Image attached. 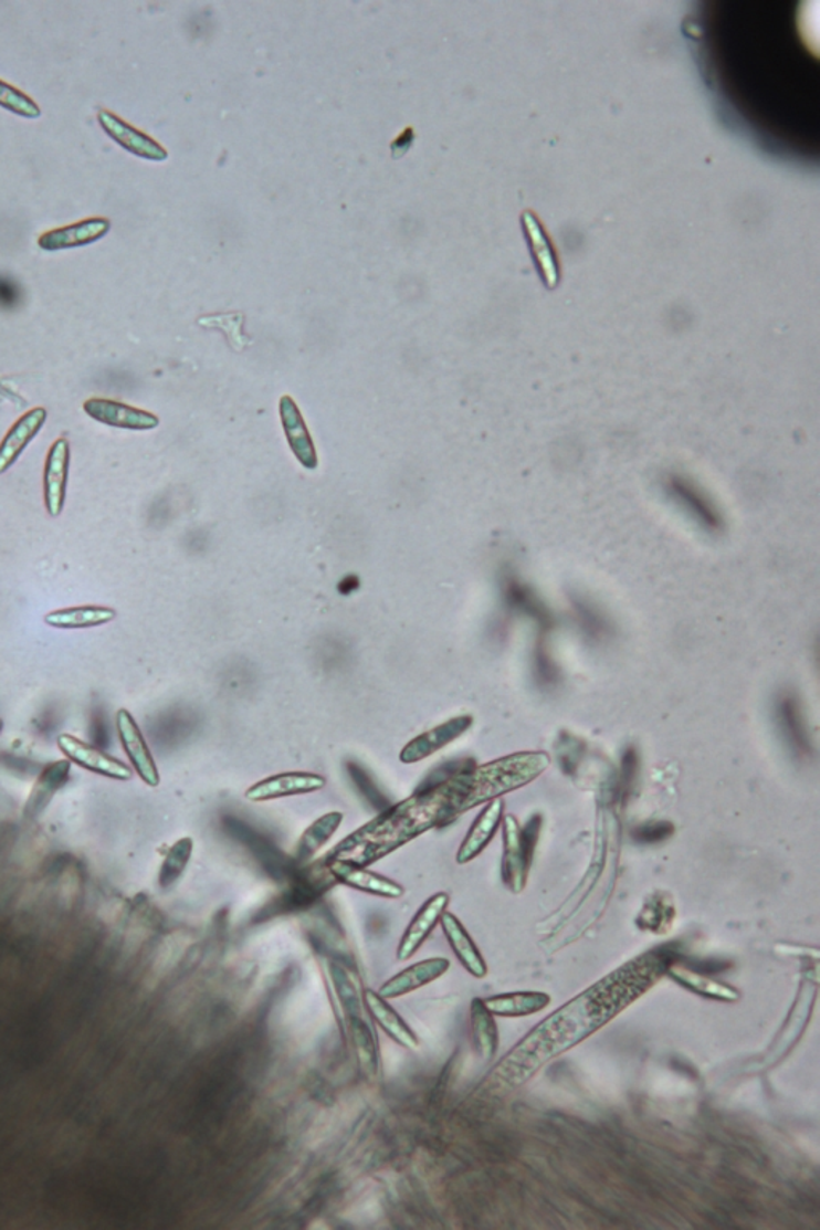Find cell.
Returning <instances> with one entry per match:
<instances>
[{"mask_svg": "<svg viewBox=\"0 0 820 1230\" xmlns=\"http://www.w3.org/2000/svg\"><path fill=\"white\" fill-rule=\"evenodd\" d=\"M449 968H451V961L448 958L438 957L416 963V965L402 969L393 978L388 979L380 987L379 994L387 1000L404 997V995L416 992L417 989H422L428 984L442 978L449 971Z\"/></svg>", "mask_w": 820, "mask_h": 1230, "instance_id": "cell-12", "label": "cell"}, {"mask_svg": "<svg viewBox=\"0 0 820 1230\" xmlns=\"http://www.w3.org/2000/svg\"><path fill=\"white\" fill-rule=\"evenodd\" d=\"M70 441L59 438L50 448L44 469L45 508L52 518L62 515L70 473Z\"/></svg>", "mask_w": 820, "mask_h": 1230, "instance_id": "cell-10", "label": "cell"}, {"mask_svg": "<svg viewBox=\"0 0 820 1230\" xmlns=\"http://www.w3.org/2000/svg\"><path fill=\"white\" fill-rule=\"evenodd\" d=\"M348 772L351 779L355 780V786L358 787L362 797L366 798L367 803L372 806L376 811L381 812L390 808L391 805L388 798L381 793L377 784L370 779L369 774L364 771L361 766L356 765V763H349Z\"/></svg>", "mask_w": 820, "mask_h": 1230, "instance_id": "cell-32", "label": "cell"}, {"mask_svg": "<svg viewBox=\"0 0 820 1230\" xmlns=\"http://www.w3.org/2000/svg\"><path fill=\"white\" fill-rule=\"evenodd\" d=\"M111 221L108 219H87L70 227L55 228L39 238V248L44 251L56 252L63 249L82 248L92 244L108 233Z\"/></svg>", "mask_w": 820, "mask_h": 1230, "instance_id": "cell-15", "label": "cell"}, {"mask_svg": "<svg viewBox=\"0 0 820 1230\" xmlns=\"http://www.w3.org/2000/svg\"><path fill=\"white\" fill-rule=\"evenodd\" d=\"M547 765V755L523 754L498 759L481 768L466 766L455 777L459 814L506 791L518 789L544 771Z\"/></svg>", "mask_w": 820, "mask_h": 1230, "instance_id": "cell-2", "label": "cell"}, {"mask_svg": "<svg viewBox=\"0 0 820 1230\" xmlns=\"http://www.w3.org/2000/svg\"><path fill=\"white\" fill-rule=\"evenodd\" d=\"M281 420L285 437H287L288 445L298 462L305 466L306 470L317 469V454L315 442L309 437L308 428H306L305 420L298 406L295 404L291 396H283L280 402Z\"/></svg>", "mask_w": 820, "mask_h": 1230, "instance_id": "cell-17", "label": "cell"}, {"mask_svg": "<svg viewBox=\"0 0 820 1230\" xmlns=\"http://www.w3.org/2000/svg\"><path fill=\"white\" fill-rule=\"evenodd\" d=\"M523 224L530 242V249H533L534 259H536L537 269L540 270L545 284L548 287H555L559 281L558 265H556L555 253H553L547 234L544 233L540 223L533 213H524Z\"/></svg>", "mask_w": 820, "mask_h": 1230, "instance_id": "cell-26", "label": "cell"}, {"mask_svg": "<svg viewBox=\"0 0 820 1230\" xmlns=\"http://www.w3.org/2000/svg\"><path fill=\"white\" fill-rule=\"evenodd\" d=\"M56 744H59L64 757L74 765L81 766L85 771L98 774V776L108 777V779L120 780V782H126L134 776L126 763L103 754L98 748L85 744V742L71 736V734H62Z\"/></svg>", "mask_w": 820, "mask_h": 1230, "instance_id": "cell-3", "label": "cell"}, {"mask_svg": "<svg viewBox=\"0 0 820 1230\" xmlns=\"http://www.w3.org/2000/svg\"><path fill=\"white\" fill-rule=\"evenodd\" d=\"M327 870H329L335 882L361 891V893L370 894V896L399 900L406 893L404 887L396 883L395 880L379 875V873L361 868V865L351 864V862L327 859Z\"/></svg>", "mask_w": 820, "mask_h": 1230, "instance_id": "cell-5", "label": "cell"}, {"mask_svg": "<svg viewBox=\"0 0 820 1230\" xmlns=\"http://www.w3.org/2000/svg\"><path fill=\"white\" fill-rule=\"evenodd\" d=\"M326 779L317 774L287 772L266 777L245 791V798L255 803L277 800V798L297 797V795L315 793L326 787Z\"/></svg>", "mask_w": 820, "mask_h": 1230, "instance_id": "cell-9", "label": "cell"}, {"mask_svg": "<svg viewBox=\"0 0 820 1230\" xmlns=\"http://www.w3.org/2000/svg\"><path fill=\"white\" fill-rule=\"evenodd\" d=\"M673 833V826L669 822H652L633 830V838L638 843H659Z\"/></svg>", "mask_w": 820, "mask_h": 1230, "instance_id": "cell-33", "label": "cell"}, {"mask_svg": "<svg viewBox=\"0 0 820 1230\" xmlns=\"http://www.w3.org/2000/svg\"><path fill=\"white\" fill-rule=\"evenodd\" d=\"M502 801L495 800L484 808V811L474 820L469 835L463 840L458 852L459 864H466L484 851L495 835V830L501 826Z\"/></svg>", "mask_w": 820, "mask_h": 1230, "instance_id": "cell-22", "label": "cell"}, {"mask_svg": "<svg viewBox=\"0 0 820 1230\" xmlns=\"http://www.w3.org/2000/svg\"><path fill=\"white\" fill-rule=\"evenodd\" d=\"M669 976L675 980L676 984L683 986L684 989L701 995V997L719 1001H737L740 998V994L737 992L734 987L719 982V980L708 978V976L698 975V973L686 968V966H670Z\"/></svg>", "mask_w": 820, "mask_h": 1230, "instance_id": "cell-25", "label": "cell"}, {"mask_svg": "<svg viewBox=\"0 0 820 1230\" xmlns=\"http://www.w3.org/2000/svg\"><path fill=\"white\" fill-rule=\"evenodd\" d=\"M777 726L797 758L811 757V742L801 716L800 705L791 694H782L776 704Z\"/></svg>", "mask_w": 820, "mask_h": 1230, "instance_id": "cell-18", "label": "cell"}, {"mask_svg": "<svg viewBox=\"0 0 820 1230\" xmlns=\"http://www.w3.org/2000/svg\"><path fill=\"white\" fill-rule=\"evenodd\" d=\"M448 905L449 894L438 893L417 911L412 922L409 923L408 929L404 931L401 940H399L396 960L408 961L422 948L430 934L440 923L441 916L448 911Z\"/></svg>", "mask_w": 820, "mask_h": 1230, "instance_id": "cell-8", "label": "cell"}, {"mask_svg": "<svg viewBox=\"0 0 820 1230\" xmlns=\"http://www.w3.org/2000/svg\"><path fill=\"white\" fill-rule=\"evenodd\" d=\"M48 416V410L44 408H34L21 416L17 423H13L9 433L0 442V474L12 469L13 463L20 459L28 444L38 437L39 431L45 425Z\"/></svg>", "mask_w": 820, "mask_h": 1230, "instance_id": "cell-14", "label": "cell"}, {"mask_svg": "<svg viewBox=\"0 0 820 1230\" xmlns=\"http://www.w3.org/2000/svg\"><path fill=\"white\" fill-rule=\"evenodd\" d=\"M84 412L95 422L123 430L148 431L159 427V419L155 413L113 399H88L84 402Z\"/></svg>", "mask_w": 820, "mask_h": 1230, "instance_id": "cell-7", "label": "cell"}, {"mask_svg": "<svg viewBox=\"0 0 820 1230\" xmlns=\"http://www.w3.org/2000/svg\"><path fill=\"white\" fill-rule=\"evenodd\" d=\"M116 727L117 736H119L124 751H126L128 759H130L132 768L137 771L146 786L158 787L160 782L158 766H156L155 758H153L148 744H146L145 737H143L140 727H138L134 716L127 711H124V708L117 712Z\"/></svg>", "mask_w": 820, "mask_h": 1230, "instance_id": "cell-6", "label": "cell"}, {"mask_svg": "<svg viewBox=\"0 0 820 1230\" xmlns=\"http://www.w3.org/2000/svg\"><path fill=\"white\" fill-rule=\"evenodd\" d=\"M470 1021H472L473 1041L477 1053L481 1054L484 1061H491V1059L495 1056V1053H497L498 1032L497 1026H495L494 1022V1016L487 1011L481 998H474L472 1001Z\"/></svg>", "mask_w": 820, "mask_h": 1230, "instance_id": "cell-27", "label": "cell"}, {"mask_svg": "<svg viewBox=\"0 0 820 1230\" xmlns=\"http://www.w3.org/2000/svg\"><path fill=\"white\" fill-rule=\"evenodd\" d=\"M98 123L103 130L113 138L117 145L123 146L132 155L138 158L162 160L167 158V153L151 138L146 137L140 130L124 123L116 114L103 109L98 113Z\"/></svg>", "mask_w": 820, "mask_h": 1230, "instance_id": "cell-16", "label": "cell"}, {"mask_svg": "<svg viewBox=\"0 0 820 1230\" xmlns=\"http://www.w3.org/2000/svg\"><path fill=\"white\" fill-rule=\"evenodd\" d=\"M345 1015H347L345 1019H347L353 1048H355L359 1065L369 1079H374L379 1071V1048H377L372 1027L364 1016V1007L345 1012Z\"/></svg>", "mask_w": 820, "mask_h": 1230, "instance_id": "cell-20", "label": "cell"}, {"mask_svg": "<svg viewBox=\"0 0 820 1230\" xmlns=\"http://www.w3.org/2000/svg\"><path fill=\"white\" fill-rule=\"evenodd\" d=\"M472 725V716H458V718L449 719L444 725L433 727V729L427 730V733L420 734L416 739L410 740L399 754V759L404 765L423 761V759L448 747L451 742L458 740Z\"/></svg>", "mask_w": 820, "mask_h": 1230, "instance_id": "cell-11", "label": "cell"}, {"mask_svg": "<svg viewBox=\"0 0 820 1230\" xmlns=\"http://www.w3.org/2000/svg\"><path fill=\"white\" fill-rule=\"evenodd\" d=\"M362 998L364 1007L367 1008L380 1029L387 1033L388 1039L393 1040L396 1044L409 1051H416L420 1047L419 1037L410 1029L408 1022L396 1012L395 1008L388 1003L387 998L381 997L379 992L372 989L364 990Z\"/></svg>", "mask_w": 820, "mask_h": 1230, "instance_id": "cell-13", "label": "cell"}, {"mask_svg": "<svg viewBox=\"0 0 820 1230\" xmlns=\"http://www.w3.org/2000/svg\"><path fill=\"white\" fill-rule=\"evenodd\" d=\"M0 106L27 119H38L41 116V108L35 105L34 99L3 81H0Z\"/></svg>", "mask_w": 820, "mask_h": 1230, "instance_id": "cell-31", "label": "cell"}, {"mask_svg": "<svg viewBox=\"0 0 820 1230\" xmlns=\"http://www.w3.org/2000/svg\"><path fill=\"white\" fill-rule=\"evenodd\" d=\"M70 772L71 763L66 759H60V761L45 766L44 771L41 772L34 787H32L30 798L24 806V814L30 819L41 816V812L48 808L52 798L55 797L56 791L66 786Z\"/></svg>", "mask_w": 820, "mask_h": 1230, "instance_id": "cell-21", "label": "cell"}, {"mask_svg": "<svg viewBox=\"0 0 820 1230\" xmlns=\"http://www.w3.org/2000/svg\"><path fill=\"white\" fill-rule=\"evenodd\" d=\"M483 1003L492 1016L519 1018V1016L536 1015V1012L545 1010L550 1005V995L542 992L504 994L486 998Z\"/></svg>", "mask_w": 820, "mask_h": 1230, "instance_id": "cell-24", "label": "cell"}, {"mask_svg": "<svg viewBox=\"0 0 820 1230\" xmlns=\"http://www.w3.org/2000/svg\"><path fill=\"white\" fill-rule=\"evenodd\" d=\"M454 819V795L449 777L444 782L419 787L408 800L381 811L379 818L345 838L327 859L367 868L427 830Z\"/></svg>", "mask_w": 820, "mask_h": 1230, "instance_id": "cell-1", "label": "cell"}, {"mask_svg": "<svg viewBox=\"0 0 820 1230\" xmlns=\"http://www.w3.org/2000/svg\"><path fill=\"white\" fill-rule=\"evenodd\" d=\"M21 298V291L15 281L10 277L0 276V306L2 308H13L18 305Z\"/></svg>", "mask_w": 820, "mask_h": 1230, "instance_id": "cell-34", "label": "cell"}, {"mask_svg": "<svg viewBox=\"0 0 820 1230\" xmlns=\"http://www.w3.org/2000/svg\"><path fill=\"white\" fill-rule=\"evenodd\" d=\"M537 829V822L534 820L519 835L515 819H506L504 880L513 891H519L526 882L527 864L536 844Z\"/></svg>", "mask_w": 820, "mask_h": 1230, "instance_id": "cell-4", "label": "cell"}, {"mask_svg": "<svg viewBox=\"0 0 820 1230\" xmlns=\"http://www.w3.org/2000/svg\"><path fill=\"white\" fill-rule=\"evenodd\" d=\"M2 727H3V723H2V719H0V733H2Z\"/></svg>", "mask_w": 820, "mask_h": 1230, "instance_id": "cell-35", "label": "cell"}, {"mask_svg": "<svg viewBox=\"0 0 820 1230\" xmlns=\"http://www.w3.org/2000/svg\"><path fill=\"white\" fill-rule=\"evenodd\" d=\"M440 923L449 946L454 950L455 957L462 963L463 968H465L470 975L474 976V978H484V976L487 975L486 961H484L483 955L477 950L476 944L473 943L470 934L466 933L462 923L459 922L458 916L444 912Z\"/></svg>", "mask_w": 820, "mask_h": 1230, "instance_id": "cell-19", "label": "cell"}, {"mask_svg": "<svg viewBox=\"0 0 820 1230\" xmlns=\"http://www.w3.org/2000/svg\"><path fill=\"white\" fill-rule=\"evenodd\" d=\"M191 854V838H181V840H178L177 843L170 848L159 872V886L162 887V890H169V887H172L174 884L181 879L188 864H190Z\"/></svg>", "mask_w": 820, "mask_h": 1230, "instance_id": "cell-29", "label": "cell"}, {"mask_svg": "<svg viewBox=\"0 0 820 1230\" xmlns=\"http://www.w3.org/2000/svg\"><path fill=\"white\" fill-rule=\"evenodd\" d=\"M199 324L207 327V329H220L224 332L231 348L236 349V351H241V349L248 347L249 341H251L245 337L244 330H242V327H244V315H242V313H228V315L201 317Z\"/></svg>", "mask_w": 820, "mask_h": 1230, "instance_id": "cell-30", "label": "cell"}, {"mask_svg": "<svg viewBox=\"0 0 820 1230\" xmlns=\"http://www.w3.org/2000/svg\"><path fill=\"white\" fill-rule=\"evenodd\" d=\"M117 612L103 606H80V608L59 609L45 616V623L52 629L77 630L106 625L116 619Z\"/></svg>", "mask_w": 820, "mask_h": 1230, "instance_id": "cell-23", "label": "cell"}, {"mask_svg": "<svg viewBox=\"0 0 820 1230\" xmlns=\"http://www.w3.org/2000/svg\"><path fill=\"white\" fill-rule=\"evenodd\" d=\"M341 822H344V814L337 811L324 814L323 818L313 822L312 826L305 830V833H303L301 841H298L295 859H297L298 862H305L312 859L313 855L334 837V833L340 829Z\"/></svg>", "mask_w": 820, "mask_h": 1230, "instance_id": "cell-28", "label": "cell"}]
</instances>
